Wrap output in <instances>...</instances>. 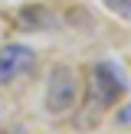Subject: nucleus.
I'll return each mask as SVG.
<instances>
[{
  "instance_id": "obj_5",
  "label": "nucleus",
  "mask_w": 131,
  "mask_h": 134,
  "mask_svg": "<svg viewBox=\"0 0 131 134\" xmlns=\"http://www.w3.org/2000/svg\"><path fill=\"white\" fill-rule=\"evenodd\" d=\"M111 13H121V16H131V0H105Z\"/></svg>"
},
{
  "instance_id": "obj_6",
  "label": "nucleus",
  "mask_w": 131,
  "mask_h": 134,
  "mask_svg": "<svg viewBox=\"0 0 131 134\" xmlns=\"http://www.w3.org/2000/svg\"><path fill=\"white\" fill-rule=\"evenodd\" d=\"M115 124H131V105H124V108L115 115Z\"/></svg>"
},
{
  "instance_id": "obj_3",
  "label": "nucleus",
  "mask_w": 131,
  "mask_h": 134,
  "mask_svg": "<svg viewBox=\"0 0 131 134\" xmlns=\"http://www.w3.org/2000/svg\"><path fill=\"white\" fill-rule=\"evenodd\" d=\"M36 69V49L26 43L0 46V85H13Z\"/></svg>"
},
{
  "instance_id": "obj_1",
  "label": "nucleus",
  "mask_w": 131,
  "mask_h": 134,
  "mask_svg": "<svg viewBox=\"0 0 131 134\" xmlns=\"http://www.w3.org/2000/svg\"><path fill=\"white\" fill-rule=\"evenodd\" d=\"M85 92H89L85 115H89L92 121H98V115L108 111L111 105L128 92V79H124V72L118 69L115 62L102 59V62H92L89 65V85H85Z\"/></svg>"
},
{
  "instance_id": "obj_2",
  "label": "nucleus",
  "mask_w": 131,
  "mask_h": 134,
  "mask_svg": "<svg viewBox=\"0 0 131 134\" xmlns=\"http://www.w3.org/2000/svg\"><path fill=\"white\" fill-rule=\"evenodd\" d=\"M79 102V79L69 65H56L46 79V111L52 118H62Z\"/></svg>"
},
{
  "instance_id": "obj_4",
  "label": "nucleus",
  "mask_w": 131,
  "mask_h": 134,
  "mask_svg": "<svg viewBox=\"0 0 131 134\" xmlns=\"http://www.w3.org/2000/svg\"><path fill=\"white\" fill-rule=\"evenodd\" d=\"M17 26L20 30H52L56 16L46 7H20L17 10Z\"/></svg>"
}]
</instances>
